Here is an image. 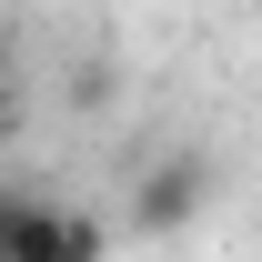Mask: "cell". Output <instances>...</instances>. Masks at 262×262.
Listing matches in <instances>:
<instances>
[{
	"mask_svg": "<svg viewBox=\"0 0 262 262\" xmlns=\"http://www.w3.org/2000/svg\"><path fill=\"white\" fill-rule=\"evenodd\" d=\"M121 212H131V232H141V242H171V232H192L202 212H212V162H202V151H151V162L131 171Z\"/></svg>",
	"mask_w": 262,
	"mask_h": 262,
	"instance_id": "cell-1",
	"label": "cell"
},
{
	"mask_svg": "<svg viewBox=\"0 0 262 262\" xmlns=\"http://www.w3.org/2000/svg\"><path fill=\"white\" fill-rule=\"evenodd\" d=\"M71 101L101 111V101H111V61H81V71H71Z\"/></svg>",
	"mask_w": 262,
	"mask_h": 262,
	"instance_id": "cell-3",
	"label": "cell"
},
{
	"mask_svg": "<svg viewBox=\"0 0 262 262\" xmlns=\"http://www.w3.org/2000/svg\"><path fill=\"white\" fill-rule=\"evenodd\" d=\"M20 202H31V192H20V182H0V232H10V212H20Z\"/></svg>",
	"mask_w": 262,
	"mask_h": 262,
	"instance_id": "cell-5",
	"label": "cell"
},
{
	"mask_svg": "<svg viewBox=\"0 0 262 262\" xmlns=\"http://www.w3.org/2000/svg\"><path fill=\"white\" fill-rule=\"evenodd\" d=\"M101 252H111V232H101L91 212L51 202V192H31L10 212V232H0V262H101Z\"/></svg>",
	"mask_w": 262,
	"mask_h": 262,
	"instance_id": "cell-2",
	"label": "cell"
},
{
	"mask_svg": "<svg viewBox=\"0 0 262 262\" xmlns=\"http://www.w3.org/2000/svg\"><path fill=\"white\" fill-rule=\"evenodd\" d=\"M0 141H20V71L0 61Z\"/></svg>",
	"mask_w": 262,
	"mask_h": 262,
	"instance_id": "cell-4",
	"label": "cell"
}]
</instances>
